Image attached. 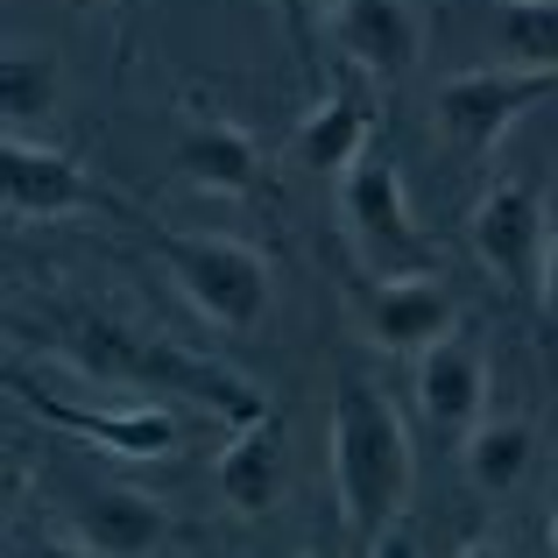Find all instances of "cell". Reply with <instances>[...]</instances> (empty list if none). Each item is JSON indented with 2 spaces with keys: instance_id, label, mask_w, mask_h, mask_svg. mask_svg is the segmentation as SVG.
<instances>
[{
  "instance_id": "7c38bea8",
  "label": "cell",
  "mask_w": 558,
  "mask_h": 558,
  "mask_svg": "<svg viewBox=\"0 0 558 558\" xmlns=\"http://www.w3.org/2000/svg\"><path fill=\"white\" fill-rule=\"evenodd\" d=\"M178 178L191 191H213V198H255L262 184V142L241 121H219V113H191L178 128Z\"/></svg>"
},
{
  "instance_id": "2e32d148",
  "label": "cell",
  "mask_w": 558,
  "mask_h": 558,
  "mask_svg": "<svg viewBox=\"0 0 558 558\" xmlns=\"http://www.w3.org/2000/svg\"><path fill=\"white\" fill-rule=\"evenodd\" d=\"M368 149H375L368 142V113H361L347 93H326L312 107V121L298 128V163L318 170V178H347Z\"/></svg>"
},
{
  "instance_id": "6da1fadb",
  "label": "cell",
  "mask_w": 558,
  "mask_h": 558,
  "mask_svg": "<svg viewBox=\"0 0 558 558\" xmlns=\"http://www.w3.org/2000/svg\"><path fill=\"white\" fill-rule=\"evenodd\" d=\"M410 488H417V452H410V424L368 375L340 368L332 381V495H340V523L361 551L403 523Z\"/></svg>"
},
{
  "instance_id": "52a82bcc",
  "label": "cell",
  "mask_w": 558,
  "mask_h": 558,
  "mask_svg": "<svg viewBox=\"0 0 558 558\" xmlns=\"http://www.w3.org/2000/svg\"><path fill=\"white\" fill-rule=\"evenodd\" d=\"M361 318H368V340L396 361H424L438 340L460 332V304L438 276H381L361 290Z\"/></svg>"
},
{
  "instance_id": "7a4b0ae2",
  "label": "cell",
  "mask_w": 558,
  "mask_h": 558,
  "mask_svg": "<svg viewBox=\"0 0 558 558\" xmlns=\"http://www.w3.org/2000/svg\"><path fill=\"white\" fill-rule=\"evenodd\" d=\"M57 354L93 381L191 396V403H205L213 417H227L233 432L269 410L262 389H247L233 368H219V361H205V354H184V347H170V340H149V332H128V326H113V318H78V326H64L57 332Z\"/></svg>"
},
{
  "instance_id": "7402d4cb",
  "label": "cell",
  "mask_w": 558,
  "mask_h": 558,
  "mask_svg": "<svg viewBox=\"0 0 558 558\" xmlns=\"http://www.w3.org/2000/svg\"><path fill=\"white\" fill-rule=\"evenodd\" d=\"M460 558H517V551H509V545H502V537H474V545H466Z\"/></svg>"
},
{
  "instance_id": "44dd1931",
  "label": "cell",
  "mask_w": 558,
  "mask_h": 558,
  "mask_svg": "<svg viewBox=\"0 0 558 558\" xmlns=\"http://www.w3.org/2000/svg\"><path fill=\"white\" fill-rule=\"evenodd\" d=\"M537 312L558 326V241H551V262H545V304H537Z\"/></svg>"
},
{
  "instance_id": "8992f818",
  "label": "cell",
  "mask_w": 558,
  "mask_h": 558,
  "mask_svg": "<svg viewBox=\"0 0 558 558\" xmlns=\"http://www.w3.org/2000/svg\"><path fill=\"white\" fill-rule=\"evenodd\" d=\"M551 93H558V71L495 64V71H460V78H446L438 99H432V113H438V135L452 142V156H460V163H481V156H488L531 107H545Z\"/></svg>"
},
{
  "instance_id": "9c48e42d",
  "label": "cell",
  "mask_w": 558,
  "mask_h": 558,
  "mask_svg": "<svg viewBox=\"0 0 558 558\" xmlns=\"http://www.w3.org/2000/svg\"><path fill=\"white\" fill-rule=\"evenodd\" d=\"M0 205H8L14 227H28V219L85 213V205H99V191H93V178H85L64 149L28 142V135H8V142H0Z\"/></svg>"
},
{
  "instance_id": "277c9868",
  "label": "cell",
  "mask_w": 558,
  "mask_h": 558,
  "mask_svg": "<svg viewBox=\"0 0 558 558\" xmlns=\"http://www.w3.org/2000/svg\"><path fill=\"white\" fill-rule=\"evenodd\" d=\"M340 227L368 276H438L432 247H424L417 219H410V198H403V178H396L389 149H368L340 178Z\"/></svg>"
},
{
  "instance_id": "5b68a950",
  "label": "cell",
  "mask_w": 558,
  "mask_h": 558,
  "mask_svg": "<svg viewBox=\"0 0 558 558\" xmlns=\"http://www.w3.org/2000/svg\"><path fill=\"white\" fill-rule=\"evenodd\" d=\"M466 241L474 255L502 276V290H517L523 304H545V262H551V213L523 178H495L466 213Z\"/></svg>"
},
{
  "instance_id": "ac0fdd59",
  "label": "cell",
  "mask_w": 558,
  "mask_h": 558,
  "mask_svg": "<svg viewBox=\"0 0 558 558\" xmlns=\"http://www.w3.org/2000/svg\"><path fill=\"white\" fill-rule=\"evenodd\" d=\"M57 107V71L43 50H28V43H14L8 57H0V113H8V135H22L28 121H43V113Z\"/></svg>"
},
{
  "instance_id": "ffe728a7",
  "label": "cell",
  "mask_w": 558,
  "mask_h": 558,
  "mask_svg": "<svg viewBox=\"0 0 558 558\" xmlns=\"http://www.w3.org/2000/svg\"><path fill=\"white\" fill-rule=\"evenodd\" d=\"M361 558H424V551H417V531H410V523H396V531L381 537V545H368Z\"/></svg>"
},
{
  "instance_id": "9a60e30c",
  "label": "cell",
  "mask_w": 558,
  "mask_h": 558,
  "mask_svg": "<svg viewBox=\"0 0 558 558\" xmlns=\"http://www.w3.org/2000/svg\"><path fill=\"white\" fill-rule=\"evenodd\" d=\"M531 460H537V424L531 417H481L474 432L460 438V466H466V481H474L481 495L523 488Z\"/></svg>"
},
{
  "instance_id": "603a6c76",
  "label": "cell",
  "mask_w": 558,
  "mask_h": 558,
  "mask_svg": "<svg viewBox=\"0 0 558 558\" xmlns=\"http://www.w3.org/2000/svg\"><path fill=\"white\" fill-rule=\"evenodd\" d=\"M276 8H283V14H290V22H298V28H304V0H276Z\"/></svg>"
},
{
  "instance_id": "8fae6325",
  "label": "cell",
  "mask_w": 558,
  "mask_h": 558,
  "mask_svg": "<svg viewBox=\"0 0 558 558\" xmlns=\"http://www.w3.org/2000/svg\"><path fill=\"white\" fill-rule=\"evenodd\" d=\"M481 410H488V361L466 332H452L417 361V417L438 438H466L481 424Z\"/></svg>"
},
{
  "instance_id": "ba28073f",
  "label": "cell",
  "mask_w": 558,
  "mask_h": 558,
  "mask_svg": "<svg viewBox=\"0 0 558 558\" xmlns=\"http://www.w3.org/2000/svg\"><path fill=\"white\" fill-rule=\"evenodd\" d=\"M326 36L354 71H368L375 85H396L424 57V14L410 0H332Z\"/></svg>"
},
{
  "instance_id": "5bb4252c",
  "label": "cell",
  "mask_w": 558,
  "mask_h": 558,
  "mask_svg": "<svg viewBox=\"0 0 558 558\" xmlns=\"http://www.w3.org/2000/svg\"><path fill=\"white\" fill-rule=\"evenodd\" d=\"M78 537L99 558H149L170 537V509L149 488H93V502L78 509Z\"/></svg>"
},
{
  "instance_id": "e0dca14e",
  "label": "cell",
  "mask_w": 558,
  "mask_h": 558,
  "mask_svg": "<svg viewBox=\"0 0 558 558\" xmlns=\"http://www.w3.org/2000/svg\"><path fill=\"white\" fill-rule=\"evenodd\" d=\"M495 50L517 71H558V0H495Z\"/></svg>"
},
{
  "instance_id": "d6986e66",
  "label": "cell",
  "mask_w": 558,
  "mask_h": 558,
  "mask_svg": "<svg viewBox=\"0 0 558 558\" xmlns=\"http://www.w3.org/2000/svg\"><path fill=\"white\" fill-rule=\"evenodd\" d=\"M14 558H99V551L85 545L78 531H36V537H22V545H14Z\"/></svg>"
},
{
  "instance_id": "4fadbf2b",
  "label": "cell",
  "mask_w": 558,
  "mask_h": 558,
  "mask_svg": "<svg viewBox=\"0 0 558 558\" xmlns=\"http://www.w3.org/2000/svg\"><path fill=\"white\" fill-rule=\"evenodd\" d=\"M213 488H219V502L247 523L276 509V495H283V417H276V410H262L255 424H241V432L227 438V452H219V466H213Z\"/></svg>"
},
{
  "instance_id": "3957f363",
  "label": "cell",
  "mask_w": 558,
  "mask_h": 558,
  "mask_svg": "<svg viewBox=\"0 0 558 558\" xmlns=\"http://www.w3.org/2000/svg\"><path fill=\"white\" fill-rule=\"evenodd\" d=\"M156 255H163L170 283L184 290V304L219 332H255L269 318V298H276V269L262 247L233 241V233H178L163 227L156 233Z\"/></svg>"
},
{
  "instance_id": "d4e9b609",
  "label": "cell",
  "mask_w": 558,
  "mask_h": 558,
  "mask_svg": "<svg viewBox=\"0 0 558 558\" xmlns=\"http://www.w3.org/2000/svg\"><path fill=\"white\" fill-rule=\"evenodd\" d=\"M551 551H558V517H551Z\"/></svg>"
},
{
  "instance_id": "30bf717a",
  "label": "cell",
  "mask_w": 558,
  "mask_h": 558,
  "mask_svg": "<svg viewBox=\"0 0 558 558\" xmlns=\"http://www.w3.org/2000/svg\"><path fill=\"white\" fill-rule=\"evenodd\" d=\"M22 410H36L43 424L71 438H93L99 452L113 460H170L178 452V417L156 403H135V410H85V403H64V396H43V389H22Z\"/></svg>"
},
{
  "instance_id": "cb8c5ba5",
  "label": "cell",
  "mask_w": 558,
  "mask_h": 558,
  "mask_svg": "<svg viewBox=\"0 0 558 558\" xmlns=\"http://www.w3.org/2000/svg\"><path fill=\"white\" fill-rule=\"evenodd\" d=\"M298 558H340V551H326V545H312V551H298Z\"/></svg>"
}]
</instances>
